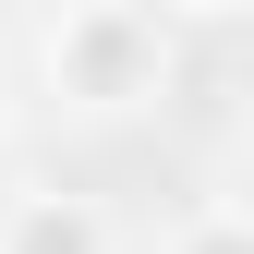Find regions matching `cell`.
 Instances as JSON below:
<instances>
[{"label": "cell", "instance_id": "3957f363", "mask_svg": "<svg viewBox=\"0 0 254 254\" xmlns=\"http://www.w3.org/2000/svg\"><path fill=\"white\" fill-rule=\"evenodd\" d=\"M170 254H254V206H206V218H182Z\"/></svg>", "mask_w": 254, "mask_h": 254}, {"label": "cell", "instance_id": "277c9868", "mask_svg": "<svg viewBox=\"0 0 254 254\" xmlns=\"http://www.w3.org/2000/svg\"><path fill=\"white\" fill-rule=\"evenodd\" d=\"M170 12H206V24H230V12H254V0H170Z\"/></svg>", "mask_w": 254, "mask_h": 254}, {"label": "cell", "instance_id": "7a4b0ae2", "mask_svg": "<svg viewBox=\"0 0 254 254\" xmlns=\"http://www.w3.org/2000/svg\"><path fill=\"white\" fill-rule=\"evenodd\" d=\"M0 254H109V218H97V194L24 182V194L0 206Z\"/></svg>", "mask_w": 254, "mask_h": 254}, {"label": "cell", "instance_id": "6da1fadb", "mask_svg": "<svg viewBox=\"0 0 254 254\" xmlns=\"http://www.w3.org/2000/svg\"><path fill=\"white\" fill-rule=\"evenodd\" d=\"M170 85V37H157L145 0H73L49 24V97L85 109V121H121Z\"/></svg>", "mask_w": 254, "mask_h": 254}, {"label": "cell", "instance_id": "5b68a950", "mask_svg": "<svg viewBox=\"0 0 254 254\" xmlns=\"http://www.w3.org/2000/svg\"><path fill=\"white\" fill-rule=\"evenodd\" d=\"M0 133H12V73H0Z\"/></svg>", "mask_w": 254, "mask_h": 254}]
</instances>
